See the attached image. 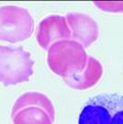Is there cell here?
Wrapping results in <instances>:
<instances>
[{
  "label": "cell",
  "mask_w": 123,
  "mask_h": 124,
  "mask_svg": "<svg viewBox=\"0 0 123 124\" xmlns=\"http://www.w3.org/2000/svg\"><path fill=\"white\" fill-rule=\"evenodd\" d=\"M88 55L83 46L73 39L52 44L47 50L46 62L52 72L68 79L82 73L87 64Z\"/></svg>",
  "instance_id": "6da1fadb"
},
{
  "label": "cell",
  "mask_w": 123,
  "mask_h": 124,
  "mask_svg": "<svg viewBox=\"0 0 123 124\" xmlns=\"http://www.w3.org/2000/svg\"><path fill=\"white\" fill-rule=\"evenodd\" d=\"M55 107L45 94L30 91L22 94L11 108L12 124H53Z\"/></svg>",
  "instance_id": "7a4b0ae2"
},
{
  "label": "cell",
  "mask_w": 123,
  "mask_h": 124,
  "mask_svg": "<svg viewBox=\"0 0 123 124\" xmlns=\"http://www.w3.org/2000/svg\"><path fill=\"white\" fill-rule=\"evenodd\" d=\"M78 124H123V95L98 94L82 108Z\"/></svg>",
  "instance_id": "3957f363"
},
{
  "label": "cell",
  "mask_w": 123,
  "mask_h": 124,
  "mask_svg": "<svg viewBox=\"0 0 123 124\" xmlns=\"http://www.w3.org/2000/svg\"><path fill=\"white\" fill-rule=\"evenodd\" d=\"M33 66L31 53L23 46H0V83L4 86L29 82Z\"/></svg>",
  "instance_id": "277c9868"
},
{
  "label": "cell",
  "mask_w": 123,
  "mask_h": 124,
  "mask_svg": "<svg viewBox=\"0 0 123 124\" xmlns=\"http://www.w3.org/2000/svg\"><path fill=\"white\" fill-rule=\"evenodd\" d=\"M33 30L34 20L28 9L14 5L0 7V41L11 44L25 41Z\"/></svg>",
  "instance_id": "5b68a950"
},
{
  "label": "cell",
  "mask_w": 123,
  "mask_h": 124,
  "mask_svg": "<svg viewBox=\"0 0 123 124\" xmlns=\"http://www.w3.org/2000/svg\"><path fill=\"white\" fill-rule=\"evenodd\" d=\"M35 37L39 46L46 51L52 44L71 39V31L65 16L51 14L45 17L37 26Z\"/></svg>",
  "instance_id": "8992f818"
},
{
  "label": "cell",
  "mask_w": 123,
  "mask_h": 124,
  "mask_svg": "<svg viewBox=\"0 0 123 124\" xmlns=\"http://www.w3.org/2000/svg\"><path fill=\"white\" fill-rule=\"evenodd\" d=\"M65 19L71 31V39L79 42L83 47H89L100 37V26L91 15L79 11H70Z\"/></svg>",
  "instance_id": "52a82bcc"
},
{
  "label": "cell",
  "mask_w": 123,
  "mask_h": 124,
  "mask_svg": "<svg viewBox=\"0 0 123 124\" xmlns=\"http://www.w3.org/2000/svg\"><path fill=\"white\" fill-rule=\"evenodd\" d=\"M103 76V65L96 57L88 55L85 69L82 73L64 79L65 84L74 90H87L94 87Z\"/></svg>",
  "instance_id": "ba28073f"
},
{
  "label": "cell",
  "mask_w": 123,
  "mask_h": 124,
  "mask_svg": "<svg viewBox=\"0 0 123 124\" xmlns=\"http://www.w3.org/2000/svg\"><path fill=\"white\" fill-rule=\"evenodd\" d=\"M96 8L104 12L110 13H123V2L111 1H97L93 3Z\"/></svg>",
  "instance_id": "9c48e42d"
}]
</instances>
